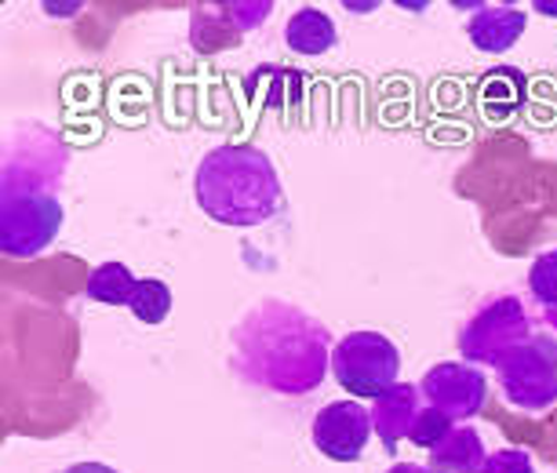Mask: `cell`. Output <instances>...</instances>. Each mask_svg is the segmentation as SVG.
Returning <instances> with one entry per match:
<instances>
[{
	"instance_id": "1",
	"label": "cell",
	"mask_w": 557,
	"mask_h": 473,
	"mask_svg": "<svg viewBox=\"0 0 557 473\" xmlns=\"http://www.w3.org/2000/svg\"><path fill=\"white\" fill-rule=\"evenodd\" d=\"M240 368L281 394H307L324 375L321 328L299 310L281 302H262L237 328Z\"/></svg>"
},
{
	"instance_id": "2",
	"label": "cell",
	"mask_w": 557,
	"mask_h": 473,
	"mask_svg": "<svg viewBox=\"0 0 557 473\" xmlns=\"http://www.w3.org/2000/svg\"><path fill=\"white\" fill-rule=\"evenodd\" d=\"M197 204L223 226H262L281 208L277 167L262 150L245 142L215 146L201 157L194 178Z\"/></svg>"
},
{
	"instance_id": "3",
	"label": "cell",
	"mask_w": 557,
	"mask_h": 473,
	"mask_svg": "<svg viewBox=\"0 0 557 473\" xmlns=\"http://www.w3.org/2000/svg\"><path fill=\"white\" fill-rule=\"evenodd\" d=\"M332 372L339 378L346 394L361 397H383L391 386H397L401 372V350L386 339L383 332H350L335 343L332 350Z\"/></svg>"
},
{
	"instance_id": "4",
	"label": "cell",
	"mask_w": 557,
	"mask_h": 473,
	"mask_svg": "<svg viewBox=\"0 0 557 473\" xmlns=\"http://www.w3.org/2000/svg\"><path fill=\"white\" fill-rule=\"evenodd\" d=\"M503 394L521 412H546L557 404V339L529 335L499 364Z\"/></svg>"
},
{
	"instance_id": "5",
	"label": "cell",
	"mask_w": 557,
	"mask_h": 473,
	"mask_svg": "<svg viewBox=\"0 0 557 473\" xmlns=\"http://www.w3.org/2000/svg\"><path fill=\"white\" fill-rule=\"evenodd\" d=\"M62 229V204L40 189H4V219H0V248L4 256H40Z\"/></svg>"
},
{
	"instance_id": "6",
	"label": "cell",
	"mask_w": 557,
	"mask_h": 473,
	"mask_svg": "<svg viewBox=\"0 0 557 473\" xmlns=\"http://www.w3.org/2000/svg\"><path fill=\"white\" fill-rule=\"evenodd\" d=\"M532 335L529 313L513 296L492 299L485 310H478L474 318L467 321V328L459 332V353L467 361H481V364H503L510 350Z\"/></svg>"
},
{
	"instance_id": "7",
	"label": "cell",
	"mask_w": 557,
	"mask_h": 473,
	"mask_svg": "<svg viewBox=\"0 0 557 473\" xmlns=\"http://www.w3.org/2000/svg\"><path fill=\"white\" fill-rule=\"evenodd\" d=\"M430 408L451 419H474L488 401V378L474 364H437L419 383Z\"/></svg>"
},
{
	"instance_id": "8",
	"label": "cell",
	"mask_w": 557,
	"mask_h": 473,
	"mask_svg": "<svg viewBox=\"0 0 557 473\" xmlns=\"http://www.w3.org/2000/svg\"><path fill=\"white\" fill-rule=\"evenodd\" d=\"M372 430V412H364L357 401H332L313 419V445L335 462H357Z\"/></svg>"
},
{
	"instance_id": "9",
	"label": "cell",
	"mask_w": 557,
	"mask_h": 473,
	"mask_svg": "<svg viewBox=\"0 0 557 473\" xmlns=\"http://www.w3.org/2000/svg\"><path fill=\"white\" fill-rule=\"evenodd\" d=\"M419 412H423V408H419V390L412 383H397L383 397H375L372 401V426L386 445V451H394L408 434H412V423H416Z\"/></svg>"
},
{
	"instance_id": "10",
	"label": "cell",
	"mask_w": 557,
	"mask_h": 473,
	"mask_svg": "<svg viewBox=\"0 0 557 473\" xmlns=\"http://www.w3.org/2000/svg\"><path fill=\"white\" fill-rule=\"evenodd\" d=\"M524 26H529V15L518 12V8H481L470 18L467 34L474 40V48L488 51V55H499V51L518 45Z\"/></svg>"
},
{
	"instance_id": "11",
	"label": "cell",
	"mask_w": 557,
	"mask_h": 473,
	"mask_svg": "<svg viewBox=\"0 0 557 473\" xmlns=\"http://www.w3.org/2000/svg\"><path fill=\"white\" fill-rule=\"evenodd\" d=\"M485 445L470 426H456L441 445L430 451V473H481Z\"/></svg>"
},
{
	"instance_id": "12",
	"label": "cell",
	"mask_w": 557,
	"mask_h": 473,
	"mask_svg": "<svg viewBox=\"0 0 557 473\" xmlns=\"http://www.w3.org/2000/svg\"><path fill=\"white\" fill-rule=\"evenodd\" d=\"M285 40L299 55H324L335 45V23L324 12H318V8H302V12L288 18Z\"/></svg>"
},
{
	"instance_id": "13",
	"label": "cell",
	"mask_w": 557,
	"mask_h": 473,
	"mask_svg": "<svg viewBox=\"0 0 557 473\" xmlns=\"http://www.w3.org/2000/svg\"><path fill=\"white\" fill-rule=\"evenodd\" d=\"M135 284L139 281H135V273L124 262H102V266L88 273L84 291L96 302H102V307H128L135 296Z\"/></svg>"
},
{
	"instance_id": "14",
	"label": "cell",
	"mask_w": 557,
	"mask_h": 473,
	"mask_svg": "<svg viewBox=\"0 0 557 473\" xmlns=\"http://www.w3.org/2000/svg\"><path fill=\"white\" fill-rule=\"evenodd\" d=\"M128 310L139 318L143 324H161L168 313H172V288L164 281H139L135 284V296L128 302Z\"/></svg>"
},
{
	"instance_id": "15",
	"label": "cell",
	"mask_w": 557,
	"mask_h": 473,
	"mask_svg": "<svg viewBox=\"0 0 557 473\" xmlns=\"http://www.w3.org/2000/svg\"><path fill=\"white\" fill-rule=\"evenodd\" d=\"M529 288L535 302H543L546 310H557V251H543L529 270Z\"/></svg>"
},
{
	"instance_id": "16",
	"label": "cell",
	"mask_w": 557,
	"mask_h": 473,
	"mask_svg": "<svg viewBox=\"0 0 557 473\" xmlns=\"http://www.w3.org/2000/svg\"><path fill=\"white\" fill-rule=\"evenodd\" d=\"M451 415H445V412H437V408H423V412L416 415V423H412V434H408V440L412 445H419V448H430L434 451L441 440H445L448 434H451Z\"/></svg>"
},
{
	"instance_id": "17",
	"label": "cell",
	"mask_w": 557,
	"mask_h": 473,
	"mask_svg": "<svg viewBox=\"0 0 557 473\" xmlns=\"http://www.w3.org/2000/svg\"><path fill=\"white\" fill-rule=\"evenodd\" d=\"M481 473H532V456L521 448H503L485 459Z\"/></svg>"
},
{
	"instance_id": "18",
	"label": "cell",
	"mask_w": 557,
	"mask_h": 473,
	"mask_svg": "<svg viewBox=\"0 0 557 473\" xmlns=\"http://www.w3.org/2000/svg\"><path fill=\"white\" fill-rule=\"evenodd\" d=\"M62 473H117V470L107 466V462H77V466H70Z\"/></svg>"
},
{
	"instance_id": "19",
	"label": "cell",
	"mask_w": 557,
	"mask_h": 473,
	"mask_svg": "<svg viewBox=\"0 0 557 473\" xmlns=\"http://www.w3.org/2000/svg\"><path fill=\"white\" fill-rule=\"evenodd\" d=\"M386 473H430V466H419V462H397Z\"/></svg>"
},
{
	"instance_id": "20",
	"label": "cell",
	"mask_w": 557,
	"mask_h": 473,
	"mask_svg": "<svg viewBox=\"0 0 557 473\" xmlns=\"http://www.w3.org/2000/svg\"><path fill=\"white\" fill-rule=\"evenodd\" d=\"M543 12L546 15H557V4H543Z\"/></svg>"
},
{
	"instance_id": "21",
	"label": "cell",
	"mask_w": 557,
	"mask_h": 473,
	"mask_svg": "<svg viewBox=\"0 0 557 473\" xmlns=\"http://www.w3.org/2000/svg\"><path fill=\"white\" fill-rule=\"evenodd\" d=\"M550 321H554V324H557V313H554V318H550Z\"/></svg>"
}]
</instances>
